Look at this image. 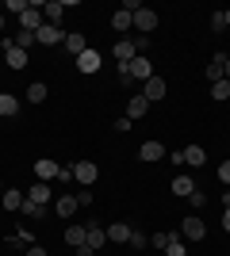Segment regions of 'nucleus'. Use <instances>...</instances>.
<instances>
[{
	"instance_id": "22",
	"label": "nucleus",
	"mask_w": 230,
	"mask_h": 256,
	"mask_svg": "<svg viewBox=\"0 0 230 256\" xmlns=\"http://www.w3.org/2000/svg\"><path fill=\"white\" fill-rule=\"evenodd\" d=\"M12 115H20V100L12 92H0V118H12Z\"/></svg>"
},
{
	"instance_id": "42",
	"label": "nucleus",
	"mask_w": 230,
	"mask_h": 256,
	"mask_svg": "<svg viewBox=\"0 0 230 256\" xmlns=\"http://www.w3.org/2000/svg\"><path fill=\"white\" fill-rule=\"evenodd\" d=\"M0 31H4V16H0Z\"/></svg>"
},
{
	"instance_id": "41",
	"label": "nucleus",
	"mask_w": 230,
	"mask_h": 256,
	"mask_svg": "<svg viewBox=\"0 0 230 256\" xmlns=\"http://www.w3.org/2000/svg\"><path fill=\"white\" fill-rule=\"evenodd\" d=\"M226 27H230V8H226Z\"/></svg>"
},
{
	"instance_id": "30",
	"label": "nucleus",
	"mask_w": 230,
	"mask_h": 256,
	"mask_svg": "<svg viewBox=\"0 0 230 256\" xmlns=\"http://www.w3.org/2000/svg\"><path fill=\"white\" fill-rule=\"evenodd\" d=\"M207 27H211V31H215V34H222V31H226V12H211Z\"/></svg>"
},
{
	"instance_id": "39",
	"label": "nucleus",
	"mask_w": 230,
	"mask_h": 256,
	"mask_svg": "<svg viewBox=\"0 0 230 256\" xmlns=\"http://www.w3.org/2000/svg\"><path fill=\"white\" fill-rule=\"evenodd\" d=\"M222 230H226V234H230V206H226V210H222Z\"/></svg>"
},
{
	"instance_id": "31",
	"label": "nucleus",
	"mask_w": 230,
	"mask_h": 256,
	"mask_svg": "<svg viewBox=\"0 0 230 256\" xmlns=\"http://www.w3.org/2000/svg\"><path fill=\"white\" fill-rule=\"evenodd\" d=\"M127 245H131V248H134V252H142V248H146V245H150V237H146V234H142V230H131V241H127Z\"/></svg>"
},
{
	"instance_id": "20",
	"label": "nucleus",
	"mask_w": 230,
	"mask_h": 256,
	"mask_svg": "<svg viewBox=\"0 0 230 256\" xmlns=\"http://www.w3.org/2000/svg\"><path fill=\"white\" fill-rule=\"evenodd\" d=\"M146 111H150V100H146V96H131V100H127V118H131V122H134V118H142Z\"/></svg>"
},
{
	"instance_id": "36",
	"label": "nucleus",
	"mask_w": 230,
	"mask_h": 256,
	"mask_svg": "<svg viewBox=\"0 0 230 256\" xmlns=\"http://www.w3.org/2000/svg\"><path fill=\"white\" fill-rule=\"evenodd\" d=\"M219 184H226V188H230V160H222V164H219Z\"/></svg>"
},
{
	"instance_id": "15",
	"label": "nucleus",
	"mask_w": 230,
	"mask_h": 256,
	"mask_svg": "<svg viewBox=\"0 0 230 256\" xmlns=\"http://www.w3.org/2000/svg\"><path fill=\"white\" fill-rule=\"evenodd\" d=\"M131 230H134V226H127V222L104 226V234H108V241H111V245H127V241H131Z\"/></svg>"
},
{
	"instance_id": "12",
	"label": "nucleus",
	"mask_w": 230,
	"mask_h": 256,
	"mask_svg": "<svg viewBox=\"0 0 230 256\" xmlns=\"http://www.w3.org/2000/svg\"><path fill=\"white\" fill-rule=\"evenodd\" d=\"M165 92H169V84H165V76H157V73H153L150 80H146V92H142V96L150 100V104H157V100H165Z\"/></svg>"
},
{
	"instance_id": "37",
	"label": "nucleus",
	"mask_w": 230,
	"mask_h": 256,
	"mask_svg": "<svg viewBox=\"0 0 230 256\" xmlns=\"http://www.w3.org/2000/svg\"><path fill=\"white\" fill-rule=\"evenodd\" d=\"M115 130H119V134H127V130H131V118L119 115V118H115Z\"/></svg>"
},
{
	"instance_id": "4",
	"label": "nucleus",
	"mask_w": 230,
	"mask_h": 256,
	"mask_svg": "<svg viewBox=\"0 0 230 256\" xmlns=\"http://www.w3.org/2000/svg\"><path fill=\"white\" fill-rule=\"evenodd\" d=\"M4 62H8V69H16V73H20V69H27V62H31V58H27V50H23V46H16V42H8V38H4Z\"/></svg>"
},
{
	"instance_id": "10",
	"label": "nucleus",
	"mask_w": 230,
	"mask_h": 256,
	"mask_svg": "<svg viewBox=\"0 0 230 256\" xmlns=\"http://www.w3.org/2000/svg\"><path fill=\"white\" fill-rule=\"evenodd\" d=\"M43 8H31V4H27V12H23V16H20V31H39V27H43Z\"/></svg>"
},
{
	"instance_id": "23",
	"label": "nucleus",
	"mask_w": 230,
	"mask_h": 256,
	"mask_svg": "<svg viewBox=\"0 0 230 256\" xmlns=\"http://www.w3.org/2000/svg\"><path fill=\"white\" fill-rule=\"evenodd\" d=\"M184 164L188 168H203V164H207V153L199 150V146H188L184 150Z\"/></svg>"
},
{
	"instance_id": "25",
	"label": "nucleus",
	"mask_w": 230,
	"mask_h": 256,
	"mask_svg": "<svg viewBox=\"0 0 230 256\" xmlns=\"http://www.w3.org/2000/svg\"><path fill=\"white\" fill-rule=\"evenodd\" d=\"M165 256H188V241L180 234H169V245H165Z\"/></svg>"
},
{
	"instance_id": "16",
	"label": "nucleus",
	"mask_w": 230,
	"mask_h": 256,
	"mask_svg": "<svg viewBox=\"0 0 230 256\" xmlns=\"http://www.w3.org/2000/svg\"><path fill=\"white\" fill-rule=\"evenodd\" d=\"M62 16H66V4H62V0H46V4H43V20L46 23L62 27Z\"/></svg>"
},
{
	"instance_id": "17",
	"label": "nucleus",
	"mask_w": 230,
	"mask_h": 256,
	"mask_svg": "<svg viewBox=\"0 0 230 256\" xmlns=\"http://www.w3.org/2000/svg\"><path fill=\"white\" fill-rule=\"evenodd\" d=\"M27 199H31V203H39V206H46L50 199H54V188H50V184H39V180H35V184H31V192H27Z\"/></svg>"
},
{
	"instance_id": "27",
	"label": "nucleus",
	"mask_w": 230,
	"mask_h": 256,
	"mask_svg": "<svg viewBox=\"0 0 230 256\" xmlns=\"http://www.w3.org/2000/svg\"><path fill=\"white\" fill-rule=\"evenodd\" d=\"M20 214H23V218H35V222H43V218H46L50 210H46V206H39V203H31V199H23Z\"/></svg>"
},
{
	"instance_id": "40",
	"label": "nucleus",
	"mask_w": 230,
	"mask_h": 256,
	"mask_svg": "<svg viewBox=\"0 0 230 256\" xmlns=\"http://www.w3.org/2000/svg\"><path fill=\"white\" fill-rule=\"evenodd\" d=\"M222 76H226V80H230V62H226V65H222Z\"/></svg>"
},
{
	"instance_id": "18",
	"label": "nucleus",
	"mask_w": 230,
	"mask_h": 256,
	"mask_svg": "<svg viewBox=\"0 0 230 256\" xmlns=\"http://www.w3.org/2000/svg\"><path fill=\"white\" fill-rule=\"evenodd\" d=\"M23 199H27L23 192H16V188H4V195H0V206H4V210H12V214H20Z\"/></svg>"
},
{
	"instance_id": "2",
	"label": "nucleus",
	"mask_w": 230,
	"mask_h": 256,
	"mask_svg": "<svg viewBox=\"0 0 230 256\" xmlns=\"http://www.w3.org/2000/svg\"><path fill=\"white\" fill-rule=\"evenodd\" d=\"M73 62H77V73H85V76H88V73H100V65H104V54L88 46V50L81 54V58H73Z\"/></svg>"
},
{
	"instance_id": "35",
	"label": "nucleus",
	"mask_w": 230,
	"mask_h": 256,
	"mask_svg": "<svg viewBox=\"0 0 230 256\" xmlns=\"http://www.w3.org/2000/svg\"><path fill=\"white\" fill-rule=\"evenodd\" d=\"M16 46H23V50H27V46H35V34H31V31H20V38H16Z\"/></svg>"
},
{
	"instance_id": "11",
	"label": "nucleus",
	"mask_w": 230,
	"mask_h": 256,
	"mask_svg": "<svg viewBox=\"0 0 230 256\" xmlns=\"http://www.w3.org/2000/svg\"><path fill=\"white\" fill-rule=\"evenodd\" d=\"M85 245L92 248V252H100V248L108 245V234H104V226L100 222H88V234H85Z\"/></svg>"
},
{
	"instance_id": "3",
	"label": "nucleus",
	"mask_w": 230,
	"mask_h": 256,
	"mask_svg": "<svg viewBox=\"0 0 230 256\" xmlns=\"http://www.w3.org/2000/svg\"><path fill=\"white\" fill-rule=\"evenodd\" d=\"M73 180L81 184V188H92V184L100 180V168L92 164V160H77L73 164Z\"/></svg>"
},
{
	"instance_id": "24",
	"label": "nucleus",
	"mask_w": 230,
	"mask_h": 256,
	"mask_svg": "<svg viewBox=\"0 0 230 256\" xmlns=\"http://www.w3.org/2000/svg\"><path fill=\"white\" fill-rule=\"evenodd\" d=\"M85 234H88V226H66V245L81 248V245H85Z\"/></svg>"
},
{
	"instance_id": "29",
	"label": "nucleus",
	"mask_w": 230,
	"mask_h": 256,
	"mask_svg": "<svg viewBox=\"0 0 230 256\" xmlns=\"http://www.w3.org/2000/svg\"><path fill=\"white\" fill-rule=\"evenodd\" d=\"M211 100H215V104H222V100H230V80H226V76L211 84Z\"/></svg>"
},
{
	"instance_id": "33",
	"label": "nucleus",
	"mask_w": 230,
	"mask_h": 256,
	"mask_svg": "<svg viewBox=\"0 0 230 256\" xmlns=\"http://www.w3.org/2000/svg\"><path fill=\"white\" fill-rule=\"evenodd\" d=\"M203 203H207V195L199 192V188H196V192H192V195H188V206H192V214H196V210H199V206H203Z\"/></svg>"
},
{
	"instance_id": "21",
	"label": "nucleus",
	"mask_w": 230,
	"mask_h": 256,
	"mask_svg": "<svg viewBox=\"0 0 230 256\" xmlns=\"http://www.w3.org/2000/svg\"><path fill=\"white\" fill-rule=\"evenodd\" d=\"M62 46H66V50L73 54V58H81V54L88 50V42H85V34H81V31H69V34H66V42H62Z\"/></svg>"
},
{
	"instance_id": "34",
	"label": "nucleus",
	"mask_w": 230,
	"mask_h": 256,
	"mask_svg": "<svg viewBox=\"0 0 230 256\" xmlns=\"http://www.w3.org/2000/svg\"><path fill=\"white\" fill-rule=\"evenodd\" d=\"M4 8H8V12H16V16H23V12H27V0H8Z\"/></svg>"
},
{
	"instance_id": "7",
	"label": "nucleus",
	"mask_w": 230,
	"mask_h": 256,
	"mask_svg": "<svg viewBox=\"0 0 230 256\" xmlns=\"http://www.w3.org/2000/svg\"><path fill=\"white\" fill-rule=\"evenodd\" d=\"M58 168H62V164H54L50 157H39V160H35V180H39V184H54Z\"/></svg>"
},
{
	"instance_id": "28",
	"label": "nucleus",
	"mask_w": 230,
	"mask_h": 256,
	"mask_svg": "<svg viewBox=\"0 0 230 256\" xmlns=\"http://www.w3.org/2000/svg\"><path fill=\"white\" fill-rule=\"evenodd\" d=\"M46 96H50V88H46L43 84V80H35V84L31 88H27V104H43V100Z\"/></svg>"
},
{
	"instance_id": "26",
	"label": "nucleus",
	"mask_w": 230,
	"mask_h": 256,
	"mask_svg": "<svg viewBox=\"0 0 230 256\" xmlns=\"http://www.w3.org/2000/svg\"><path fill=\"white\" fill-rule=\"evenodd\" d=\"M111 27H115V34H123V31H131V27H134V16H131V12H115V16H111Z\"/></svg>"
},
{
	"instance_id": "14",
	"label": "nucleus",
	"mask_w": 230,
	"mask_h": 256,
	"mask_svg": "<svg viewBox=\"0 0 230 256\" xmlns=\"http://www.w3.org/2000/svg\"><path fill=\"white\" fill-rule=\"evenodd\" d=\"M169 157V150H165L161 142H142V150H138V160H146V164H153V160Z\"/></svg>"
},
{
	"instance_id": "8",
	"label": "nucleus",
	"mask_w": 230,
	"mask_h": 256,
	"mask_svg": "<svg viewBox=\"0 0 230 256\" xmlns=\"http://www.w3.org/2000/svg\"><path fill=\"white\" fill-rule=\"evenodd\" d=\"M111 54H115V65H131L134 58H138V46H134L131 38H119V42L111 46Z\"/></svg>"
},
{
	"instance_id": "32",
	"label": "nucleus",
	"mask_w": 230,
	"mask_h": 256,
	"mask_svg": "<svg viewBox=\"0 0 230 256\" xmlns=\"http://www.w3.org/2000/svg\"><path fill=\"white\" fill-rule=\"evenodd\" d=\"M165 245H169V234H165V230H157V234H150V248H157V252H165Z\"/></svg>"
},
{
	"instance_id": "38",
	"label": "nucleus",
	"mask_w": 230,
	"mask_h": 256,
	"mask_svg": "<svg viewBox=\"0 0 230 256\" xmlns=\"http://www.w3.org/2000/svg\"><path fill=\"white\" fill-rule=\"evenodd\" d=\"M23 256H46L43 245H31V248H23Z\"/></svg>"
},
{
	"instance_id": "44",
	"label": "nucleus",
	"mask_w": 230,
	"mask_h": 256,
	"mask_svg": "<svg viewBox=\"0 0 230 256\" xmlns=\"http://www.w3.org/2000/svg\"><path fill=\"white\" fill-rule=\"evenodd\" d=\"M0 195H4V184H0Z\"/></svg>"
},
{
	"instance_id": "19",
	"label": "nucleus",
	"mask_w": 230,
	"mask_h": 256,
	"mask_svg": "<svg viewBox=\"0 0 230 256\" xmlns=\"http://www.w3.org/2000/svg\"><path fill=\"white\" fill-rule=\"evenodd\" d=\"M150 76H153L150 58H142V54H138V58L131 62V80H150Z\"/></svg>"
},
{
	"instance_id": "5",
	"label": "nucleus",
	"mask_w": 230,
	"mask_h": 256,
	"mask_svg": "<svg viewBox=\"0 0 230 256\" xmlns=\"http://www.w3.org/2000/svg\"><path fill=\"white\" fill-rule=\"evenodd\" d=\"M157 23H161V20H157V12H153V8H146V4H142L138 12H134V31L150 34V31H157Z\"/></svg>"
},
{
	"instance_id": "6",
	"label": "nucleus",
	"mask_w": 230,
	"mask_h": 256,
	"mask_svg": "<svg viewBox=\"0 0 230 256\" xmlns=\"http://www.w3.org/2000/svg\"><path fill=\"white\" fill-rule=\"evenodd\" d=\"M35 42H43V46H58V42H66V31H62V27H54V23H43V27L35 31Z\"/></svg>"
},
{
	"instance_id": "13",
	"label": "nucleus",
	"mask_w": 230,
	"mask_h": 256,
	"mask_svg": "<svg viewBox=\"0 0 230 256\" xmlns=\"http://www.w3.org/2000/svg\"><path fill=\"white\" fill-rule=\"evenodd\" d=\"M77 210H81L77 195H58V199H54V214H58V218H73Z\"/></svg>"
},
{
	"instance_id": "9",
	"label": "nucleus",
	"mask_w": 230,
	"mask_h": 256,
	"mask_svg": "<svg viewBox=\"0 0 230 256\" xmlns=\"http://www.w3.org/2000/svg\"><path fill=\"white\" fill-rule=\"evenodd\" d=\"M169 188H173V195H176V199H188V195L196 192V180H192L188 172H176V176H173V184H169Z\"/></svg>"
},
{
	"instance_id": "1",
	"label": "nucleus",
	"mask_w": 230,
	"mask_h": 256,
	"mask_svg": "<svg viewBox=\"0 0 230 256\" xmlns=\"http://www.w3.org/2000/svg\"><path fill=\"white\" fill-rule=\"evenodd\" d=\"M176 234L184 237V241H203L207 237V222L199 218V214H188V218H180V230Z\"/></svg>"
},
{
	"instance_id": "43",
	"label": "nucleus",
	"mask_w": 230,
	"mask_h": 256,
	"mask_svg": "<svg viewBox=\"0 0 230 256\" xmlns=\"http://www.w3.org/2000/svg\"><path fill=\"white\" fill-rule=\"evenodd\" d=\"M0 58H4V42H0Z\"/></svg>"
}]
</instances>
